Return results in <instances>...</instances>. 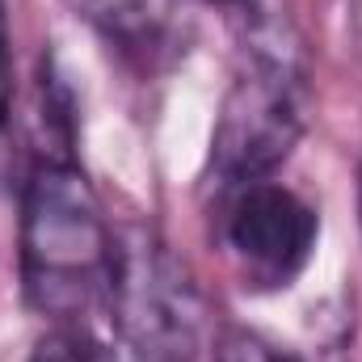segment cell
I'll return each instance as SVG.
<instances>
[{
  "label": "cell",
  "mask_w": 362,
  "mask_h": 362,
  "mask_svg": "<svg viewBox=\"0 0 362 362\" xmlns=\"http://www.w3.org/2000/svg\"><path fill=\"white\" fill-rule=\"evenodd\" d=\"M25 362H118V350L93 333L89 320H55Z\"/></svg>",
  "instance_id": "6"
},
{
  "label": "cell",
  "mask_w": 362,
  "mask_h": 362,
  "mask_svg": "<svg viewBox=\"0 0 362 362\" xmlns=\"http://www.w3.org/2000/svg\"><path fill=\"white\" fill-rule=\"evenodd\" d=\"M240 64L211 131V185L274 177L308 131V59L282 0H240Z\"/></svg>",
  "instance_id": "1"
},
{
  "label": "cell",
  "mask_w": 362,
  "mask_h": 362,
  "mask_svg": "<svg viewBox=\"0 0 362 362\" xmlns=\"http://www.w3.org/2000/svg\"><path fill=\"white\" fill-rule=\"evenodd\" d=\"M118 362H181V358H160V354H135V350H122V346H118Z\"/></svg>",
  "instance_id": "9"
},
{
  "label": "cell",
  "mask_w": 362,
  "mask_h": 362,
  "mask_svg": "<svg viewBox=\"0 0 362 362\" xmlns=\"http://www.w3.org/2000/svg\"><path fill=\"white\" fill-rule=\"evenodd\" d=\"M215 232L245 286L286 291L316 253L320 215L303 194L266 177L215 194Z\"/></svg>",
  "instance_id": "3"
},
{
  "label": "cell",
  "mask_w": 362,
  "mask_h": 362,
  "mask_svg": "<svg viewBox=\"0 0 362 362\" xmlns=\"http://www.w3.org/2000/svg\"><path fill=\"white\" fill-rule=\"evenodd\" d=\"M215 362H308L299 358L295 350L278 346L262 333H249V329H223L215 337Z\"/></svg>",
  "instance_id": "7"
},
{
  "label": "cell",
  "mask_w": 362,
  "mask_h": 362,
  "mask_svg": "<svg viewBox=\"0 0 362 362\" xmlns=\"http://www.w3.org/2000/svg\"><path fill=\"white\" fill-rule=\"evenodd\" d=\"M21 291L47 320L110 308L118 232L76 160H34L21 185Z\"/></svg>",
  "instance_id": "2"
},
{
  "label": "cell",
  "mask_w": 362,
  "mask_h": 362,
  "mask_svg": "<svg viewBox=\"0 0 362 362\" xmlns=\"http://www.w3.org/2000/svg\"><path fill=\"white\" fill-rule=\"evenodd\" d=\"M13 114V55H8V13L0 0V122Z\"/></svg>",
  "instance_id": "8"
},
{
  "label": "cell",
  "mask_w": 362,
  "mask_h": 362,
  "mask_svg": "<svg viewBox=\"0 0 362 362\" xmlns=\"http://www.w3.org/2000/svg\"><path fill=\"white\" fill-rule=\"evenodd\" d=\"M219 4H228V8H236V4H240V0H219Z\"/></svg>",
  "instance_id": "11"
},
{
  "label": "cell",
  "mask_w": 362,
  "mask_h": 362,
  "mask_svg": "<svg viewBox=\"0 0 362 362\" xmlns=\"http://www.w3.org/2000/svg\"><path fill=\"white\" fill-rule=\"evenodd\" d=\"M358 211H362V173H358Z\"/></svg>",
  "instance_id": "10"
},
{
  "label": "cell",
  "mask_w": 362,
  "mask_h": 362,
  "mask_svg": "<svg viewBox=\"0 0 362 362\" xmlns=\"http://www.w3.org/2000/svg\"><path fill=\"white\" fill-rule=\"evenodd\" d=\"M105 312L118 329L122 350L194 362L202 333V299L189 274L152 232L118 236V266Z\"/></svg>",
  "instance_id": "4"
},
{
  "label": "cell",
  "mask_w": 362,
  "mask_h": 362,
  "mask_svg": "<svg viewBox=\"0 0 362 362\" xmlns=\"http://www.w3.org/2000/svg\"><path fill=\"white\" fill-rule=\"evenodd\" d=\"M93 34L127 59L152 64L173 38V0H64Z\"/></svg>",
  "instance_id": "5"
}]
</instances>
